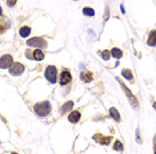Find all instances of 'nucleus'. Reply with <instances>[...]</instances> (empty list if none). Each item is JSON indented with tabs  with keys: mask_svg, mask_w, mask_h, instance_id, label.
<instances>
[{
	"mask_svg": "<svg viewBox=\"0 0 156 154\" xmlns=\"http://www.w3.org/2000/svg\"><path fill=\"white\" fill-rule=\"evenodd\" d=\"M33 109H35V113L38 114V116L46 117V116H48V114L51 113V104H49L48 101H43V102L36 104V105L33 106Z\"/></svg>",
	"mask_w": 156,
	"mask_h": 154,
	"instance_id": "obj_1",
	"label": "nucleus"
},
{
	"mask_svg": "<svg viewBox=\"0 0 156 154\" xmlns=\"http://www.w3.org/2000/svg\"><path fill=\"white\" fill-rule=\"evenodd\" d=\"M119 81V84H120V86L123 88V90H124V93L127 94V97H128V100H130V102H131V105L133 106V108H137L139 106V102H137V100H136V97H135V94H132V92L130 90V89L127 88V86L124 85V83L121 80H118Z\"/></svg>",
	"mask_w": 156,
	"mask_h": 154,
	"instance_id": "obj_2",
	"label": "nucleus"
},
{
	"mask_svg": "<svg viewBox=\"0 0 156 154\" xmlns=\"http://www.w3.org/2000/svg\"><path fill=\"white\" fill-rule=\"evenodd\" d=\"M46 77H47V80H48L49 83H52V84L56 83V80H58V71H56V68L53 65L47 66V69H46Z\"/></svg>",
	"mask_w": 156,
	"mask_h": 154,
	"instance_id": "obj_3",
	"label": "nucleus"
},
{
	"mask_svg": "<svg viewBox=\"0 0 156 154\" xmlns=\"http://www.w3.org/2000/svg\"><path fill=\"white\" fill-rule=\"evenodd\" d=\"M27 45L29 47H38V48H46L47 47V41L41 37H33V39H29L27 41Z\"/></svg>",
	"mask_w": 156,
	"mask_h": 154,
	"instance_id": "obj_4",
	"label": "nucleus"
},
{
	"mask_svg": "<svg viewBox=\"0 0 156 154\" xmlns=\"http://www.w3.org/2000/svg\"><path fill=\"white\" fill-rule=\"evenodd\" d=\"M71 80H72V76H71V73H69L68 69L61 71L60 76H59V84H60L61 86H64V85H67V84L71 83Z\"/></svg>",
	"mask_w": 156,
	"mask_h": 154,
	"instance_id": "obj_5",
	"label": "nucleus"
},
{
	"mask_svg": "<svg viewBox=\"0 0 156 154\" xmlns=\"http://www.w3.org/2000/svg\"><path fill=\"white\" fill-rule=\"evenodd\" d=\"M23 72H24V65L20 63H14L11 65V68H9V73L12 76H20Z\"/></svg>",
	"mask_w": 156,
	"mask_h": 154,
	"instance_id": "obj_6",
	"label": "nucleus"
},
{
	"mask_svg": "<svg viewBox=\"0 0 156 154\" xmlns=\"http://www.w3.org/2000/svg\"><path fill=\"white\" fill-rule=\"evenodd\" d=\"M14 64V59H12L11 54H4L1 56V60H0V65L3 69H7V68H11V65Z\"/></svg>",
	"mask_w": 156,
	"mask_h": 154,
	"instance_id": "obj_7",
	"label": "nucleus"
},
{
	"mask_svg": "<svg viewBox=\"0 0 156 154\" xmlns=\"http://www.w3.org/2000/svg\"><path fill=\"white\" fill-rule=\"evenodd\" d=\"M93 140L98 141L101 145H108V143L112 141V137H103L100 133H96V134H93Z\"/></svg>",
	"mask_w": 156,
	"mask_h": 154,
	"instance_id": "obj_8",
	"label": "nucleus"
},
{
	"mask_svg": "<svg viewBox=\"0 0 156 154\" xmlns=\"http://www.w3.org/2000/svg\"><path fill=\"white\" fill-rule=\"evenodd\" d=\"M80 117H81L80 112H79V110H72L71 113H69V116H68V120H69V122L76 124L79 120H80Z\"/></svg>",
	"mask_w": 156,
	"mask_h": 154,
	"instance_id": "obj_9",
	"label": "nucleus"
},
{
	"mask_svg": "<svg viewBox=\"0 0 156 154\" xmlns=\"http://www.w3.org/2000/svg\"><path fill=\"white\" fill-rule=\"evenodd\" d=\"M80 78H81V81H84V83H90V81H92L93 74L91 73V72H81Z\"/></svg>",
	"mask_w": 156,
	"mask_h": 154,
	"instance_id": "obj_10",
	"label": "nucleus"
},
{
	"mask_svg": "<svg viewBox=\"0 0 156 154\" xmlns=\"http://www.w3.org/2000/svg\"><path fill=\"white\" fill-rule=\"evenodd\" d=\"M148 45H151V47L156 45V29L151 31L150 36H148Z\"/></svg>",
	"mask_w": 156,
	"mask_h": 154,
	"instance_id": "obj_11",
	"label": "nucleus"
},
{
	"mask_svg": "<svg viewBox=\"0 0 156 154\" xmlns=\"http://www.w3.org/2000/svg\"><path fill=\"white\" fill-rule=\"evenodd\" d=\"M32 59H33V60H38V61H41L44 59V53L40 49H36L35 52H32Z\"/></svg>",
	"mask_w": 156,
	"mask_h": 154,
	"instance_id": "obj_12",
	"label": "nucleus"
},
{
	"mask_svg": "<svg viewBox=\"0 0 156 154\" xmlns=\"http://www.w3.org/2000/svg\"><path fill=\"white\" fill-rule=\"evenodd\" d=\"M9 27V24L7 23V20H6V17L1 15V20H0V33H4L6 32V29Z\"/></svg>",
	"mask_w": 156,
	"mask_h": 154,
	"instance_id": "obj_13",
	"label": "nucleus"
},
{
	"mask_svg": "<svg viewBox=\"0 0 156 154\" xmlns=\"http://www.w3.org/2000/svg\"><path fill=\"white\" fill-rule=\"evenodd\" d=\"M71 108H73V102H72V101H68V102H66L63 106H61V109H60V113H61V114L67 113V112H68Z\"/></svg>",
	"mask_w": 156,
	"mask_h": 154,
	"instance_id": "obj_14",
	"label": "nucleus"
},
{
	"mask_svg": "<svg viewBox=\"0 0 156 154\" xmlns=\"http://www.w3.org/2000/svg\"><path fill=\"white\" fill-rule=\"evenodd\" d=\"M19 33H20L21 37H27L31 35V28L29 27H21L20 31H19Z\"/></svg>",
	"mask_w": 156,
	"mask_h": 154,
	"instance_id": "obj_15",
	"label": "nucleus"
},
{
	"mask_svg": "<svg viewBox=\"0 0 156 154\" xmlns=\"http://www.w3.org/2000/svg\"><path fill=\"white\" fill-rule=\"evenodd\" d=\"M110 113H111V116H112V118L113 120H116L118 122H120V114H119V112L116 110V108H111L110 109Z\"/></svg>",
	"mask_w": 156,
	"mask_h": 154,
	"instance_id": "obj_16",
	"label": "nucleus"
},
{
	"mask_svg": "<svg viewBox=\"0 0 156 154\" xmlns=\"http://www.w3.org/2000/svg\"><path fill=\"white\" fill-rule=\"evenodd\" d=\"M121 74H123V76H124L127 80L133 81V76H132V73H131L130 69H123V71H121Z\"/></svg>",
	"mask_w": 156,
	"mask_h": 154,
	"instance_id": "obj_17",
	"label": "nucleus"
},
{
	"mask_svg": "<svg viewBox=\"0 0 156 154\" xmlns=\"http://www.w3.org/2000/svg\"><path fill=\"white\" fill-rule=\"evenodd\" d=\"M111 54H112L115 59H120V57L123 56V52H121L119 48H113L112 51H111Z\"/></svg>",
	"mask_w": 156,
	"mask_h": 154,
	"instance_id": "obj_18",
	"label": "nucleus"
},
{
	"mask_svg": "<svg viewBox=\"0 0 156 154\" xmlns=\"http://www.w3.org/2000/svg\"><path fill=\"white\" fill-rule=\"evenodd\" d=\"M113 149L118 150V151H123V150H124V146H123V143H121L119 140H116L115 143H113Z\"/></svg>",
	"mask_w": 156,
	"mask_h": 154,
	"instance_id": "obj_19",
	"label": "nucleus"
},
{
	"mask_svg": "<svg viewBox=\"0 0 156 154\" xmlns=\"http://www.w3.org/2000/svg\"><path fill=\"white\" fill-rule=\"evenodd\" d=\"M83 13L87 15V16H93L95 15V11L92 8H83Z\"/></svg>",
	"mask_w": 156,
	"mask_h": 154,
	"instance_id": "obj_20",
	"label": "nucleus"
},
{
	"mask_svg": "<svg viewBox=\"0 0 156 154\" xmlns=\"http://www.w3.org/2000/svg\"><path fill=\"white\" fill-rule=\"evenodd\" d=\"M100 54H101V57H103L104 60H108L111 57V53L108 51H103V52H100Z\"/></svg>",
	"mask_w": 156,
	"mask_h": 154,
	"instance_id": "obj_21",
	"label": "nucleus"
},
{
	"mask_svg": "<svg viewBox=\"0 0 156 154\" xmlns=\"http://www.w3.org/2000/svg\"><path fill=\"white\" fill-rule=\"evenodd\" d=\"M17 0H7V4H8V7H14L15 4H16Z\"/></svg>",
	"mask_w": 156,
	"mask_h": 154,
	"instance_id": "obj_22",
	"label": "nucleus"
},
{
	"mask_svg": "<svg viewBox=\"0 0 156 154\" xmlns=\"http://www.w3.org/2000/svg\"><path fill=\"white\" fill-rule=\"evenodd\" d=\"M153 153L156 154V145H155V148H153Z\"/></svg>",
	"mask_w": 156,
	"mask_h": 154,
	"instance_id": "obj_23",
	"label": "nucleus"
},
{
	"mask_svg": "<svg viewBox=\"0 0 156 154\" xmlns=\"http://www.w3.org/2000/svg\"><path fill=\"white\" fill-rule=\"evenodd\" d=\"M153 108H155V110H156V102H153Z\"/></svg>",
	"mask_w": 156,
	"mask_h": 154,
	"instance_id": "obj_24",
	"label": "nucleus"
},
{
	"mask_svg": "<svg viewBox=\"0 0 156 154\" xmlns=\"http://www.w3.org/2000/svg\"><path fill=\"white\" fill-rule=\"evenodd\" d=\"M155 145H156V136H155Z\"/></svg>",
	"mask_w": 156,
	"mask_h": 154,
	"instance_id": "obj_25",
	"label": "nucleus"
},
{
	"mask_svg": "<svg viewBox=\"0 0 156 154\" xmlns=\"http://www.w3.org/2000/svg\"><path fill=\"white\" fill-rule=\"evenodd\" d=\"M11 154H17V153H11Z\"/></svg>",
	"mask_w": 156,
	"mask_h": 154,
	"instance_id": "obj_26",
	"label": "nucleus"
}]
</instances>
